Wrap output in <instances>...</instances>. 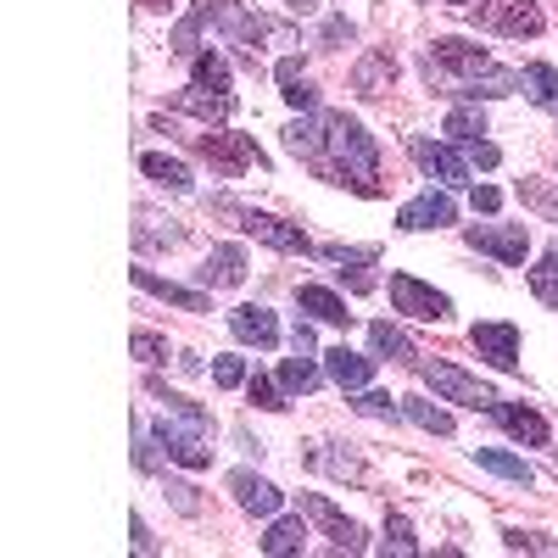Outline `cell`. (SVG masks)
<instances>
[{
    "mask_svg": "<svg viewBox=\"0 0 558 558\" xmlns=\"http://www.w3.org/2000/svg\"><path fill=\"white\" fill-rule=\"evenodd\" d=\"M324 470H330V475H341V481H363V475H368L357 452H324Z\"/></svg>",
    "mask_w": 558,
    "mask_h": 558,
    "instance_id": "cell-39",
    "label": "cell"
},
{
    "mask_svg": "<svg viewBox=\"0 0 558 558\" xmlns=\"http://www.w3.org/2000/svg\"><path fill=\"white\" fill-rule=\"evenodd\" d=\"M241 380H246V357H218V363H213V386L235 391Z\"/></svg>",
    "mask_w": 558,
    "mask_h": 558,
    "instance_id": "cell-40",
    "label": "cell"
},
{
    "mask_svg": "<svg viewBox=\"0 0 558 558\" xmlns=\"http://www.w3.org/2000/svg\"><path fill=\"white\" fill-rule=\"evenodd\" d=\"M324 45H352V23L347 17H330V23H324Z\"/></svg>",
    "mask_w": 558,
    "mask_h": 558,
    "instance_id": "cell-46",
    "label": "cell"
},
{
    "mask_svg": "<svg viewBox=\"0 0 558 558\" xmlns=\"http://www.w3.org/2000/svg\"><path fill=\"white\" fill-rule=\"evenodd\" d=\"M402 413L413 418L418 430H430V436H452V413H447V408H436V402H425V397H402Z\"/></svg>",
    "mask_w": 558,
    "mask_h": 558,
    "instance_id": "cell-28",
    "label": "cell"
},
{
    "mask_svg": "<svg viewBox=\"0 0 558 558\" xmlns=\"http://www.w3.org/2000/svg\"><path fill=\"white\" fill-rule=\"evenodd\" d=\"M463 146H470V162H481V168H497V162H502V151L492 146L486 134H481V140H463Z\"/></svg>",
    "mask_w": 558,
    "mask_h": 558,
    "instance_id": "cell-44",
    "label": "cell"
},
{
    "mask_svg": "<svg viewBox=\"0 0 558 558\" xmlns=\"http://www.w3.org/2000/svg\"><path fill=\"white\" fill-rule=\"evenodd\" d=\"M492 413H497V425H502L508 436H520L525 447H547V441H553L547 418H542L536 408H520V402H492Z\"/></svg>",
    "mask_w": 558,
    "mask_h": 558,
    "instance_id": "cell-17",
    "label": "cell"
},
{
    "mask_svg": "<svg viewBox=\"0 0 558 558\" xmlns=\"http://www.w3.org/2000/svg\"><path fill=\"white\" fill-rule=\"evenodd\" d=\"M391 84H397V57H391V51H368V57L352 68V89H357V96H368V101L386 96Z\"/></svg>",
    "mask_w": 558,
    "mask_h": 558,
    "instance_id": "cell-18",
    "label": "cell"
},
{
    "mask_svg": "<svg viewBox=\"0 0 558 558\" xmlns=\"http://www.w3.org/2000/svg\"><path fill=\"white\" fill-rule=\"evenodd\" d=\"M274 84H279V96H286V107H296V112H313L318 107V89H313V78L302 73L296 57H279L274 62Z\"/></svg>",
    "mask_w": 558,
    "mask_h": 558,
    "instance_id": "cell-19",
    "label": "cell"
},
{
    "mask_svg": "<svg viewBox=\"0 0 558 558\" xmlns=\"http://www.w3.org/2000/svg\"><path fill=\"white\" fill-rule=\"evenodd\" d=\"M447 223H458V202L447 191H418L397 213V229H408V235H418V229H447Z\"/></svg>",
    "mask_w": 558,
    "mask_h": 558,
    "instance_id": "cell-11",
    "label": "cell"
},
{
    "mask_svg": "<svg viewBox=\"0 0 558 558\" xmlns=\"http://www.w3.org/2000/svg\"><path fill=\"white\" fill-rule=\"evenodd\" d=\"M447 134L452 140H481L486 134V112L481 107H452L447 112Z\"/></svg>",
    "mask_w": 558,
    "mask_h": 558,
    "instance_id": "cell-34",
    "label": "cell"
},
{
    "mask_svg": "<svg viewBox=\"0 0 558 558\" xmlns=\"http://www.w3.org/2000/svg\"><path fill=\"white\" fill-rule=\"evenodd\" d=\"M291 12H318V0H286Z\"/></svg>",
    "mask_w": 558,
    "mask_h": 558,
    "instance_id": "cell-49",
    "label": "cell"
},
{
    "mask_svg": "<svg viewBox=\"0 0 558 558\" xmlns=\"http://www.w3.org/2000/svg\"><path fill=\"white\" fill-rule=\"evenodd\" d=\"M531 296L536 302H547V307H558V241L547 246V257L531 268Z\"/></svg>",
    "mask_w": 558,
    "mask_h": 558,
    "instance_id": "cell-31",
    "label": "cell"
},
{
    "mask_svg": "<svg viewBox=\"0 0 558 558\" xmlns=\"http://www.w3.org/2000/svg\"><path fill=\"white\" fill-rule=\"evenodd\" d=\"M129 352H134L140 363H168V341L151 336V330H134V336H129Z\"/></svg>",
    "mask_w": 558,
    "mask_h": 558,
    "instance_id": "cell-37",
    "label": "cell"
},
{
    "mask_svg": "<svg viewBox=\"0 0 558 558\" xmlns=\"http://www.w3.org/2000/svg\"><path fill=\"white\" fill-rule=\"evenodd\" d=\"M553 112H558V101H553Z\"/></svg>",
    "mask_w": 558,
    "mask_h": 558,
    "instance_id": "cell-52",
    "label": "cell"
},
{
    "mask_svg": "<svg viewBox=\"0 0 558 558\" xmlns=\"http://www.w3.org/2000/svg\"><path fill=\"white\" fill-rule=\"evenodd\" d=\"M470 341H475V352H481L486 363L520 368V330H514V324H475Z\"/></svg>",
    "mask_w": 558,
    "mask_h": 558,
    "instance_id": "cell-14",
    "label": "cell"
},
{
    "mask_svg": "<svg viewBox=\"0 0 558 558\" xmlns=\"http://www.w3.org/2000/svg\"><path fill=\"white\" fill-rule=\"evenodd\" d=\"M162 497L179 508V514H191V520L202 514V497H196V486H184V481H168V492H162Z\"/></svg>",
    "mask_w": 558,
    "mask_h": 558,
    "instance_id": "cell-41",
    "label": "cell"
},
{
    "mask_svg": "<svg viewBox=\"0 0 558 558\" xmlns=\"http://www.w3.org/2000/svg\"><path fill=\"white\" fill-rule=\"evenodd\" d=\"M302 542H307V525L302 520H274L268 536H263V553L268 558H286V553H302Z\"/></svg>",
    "mask_w": 558,
    "mask_h": 558,
    "instance_id": "cell-30",
    "label": "cell"
},
{
    "mask_svg": "<svg viewBox=\"0 0 558 558\" xmlns=\"http://www.w3.org/2000/svg\"><path fill=\"white\" fill-rule=\"evenodd\" d=\"M502 542L514 547V553H558V547H553V542H542L536 531H502Z\"/></svg>",
    "mask_w": 558,
    "mask_h": 558,
    "instance_id": "cell-43",
    "label": "cell"
},
{
    "mask_svg": "<svg viewBox=\"0 0 558 558\" xmlns=\"http://www.w3.org/2000/svg\"><path fill=\"white\" fill-rule=\"evenodd\" d=\"M418 375H425V386L441 397V402H458V408H481V413H492V402H497V391L492 386H481V380H470L463 368H452V363H418Z\"/></svg>",
    "mask_w": 558,
    "mask_h": 558,
    "instance_id": "cell-7",
    "label": "cell"
},
{
    "mask_svg": "<svg viewBox=\"0 0 558 558\" xmlns=\"http://www.w3.org/2000/svg\"><path fill=\"white\" fill-rule=\"evenodd\" d=\"M279 386H286V391H296V397L318 391V368H313V357H307V352H296L286 368H279Z\"/></svg>",
    "mask_w": 558,
    "mask_h": 558,
    "instance_id": "cell-32",
    "label": "cell"
},
{
    "mask_svg": "<svg viewBox=\"0 0 558 558\" xmlns=\"http://www.w3.org/2000/svg\"><path fill=\"white\" fill-rule=\"evenodd\" d=\"M191 84H196V89H218V96H235V89H229V62H223L218 51H196Z\"/></svg>",
    "mask_w": 558,
    "mask_h": 558,
    "instance_id": "cell-27",
    "label": "cell"
},
{
    "mask_svg": "<svg viewBox=\"0 0 558 558\" xmlns=\"http://www.w3.org/2000/svg\"><path fill=\"white\" fill-rule=\"evenodd\" d=\"M134 286L151 291V296H162V302H173V307H184V313H207V296H202V291H184V286H173V279H162V274H151V268H134Z\"/></svg>",
    "mask_w": 558,
    "mask_h": 558,
    "instance_id": "cell-22",
    "label": "cell"
},
{
    "mask_svg": "<svg viewBox=\"0 0 558 558\" xmlns=\"http://www.w3.org/2000/svg\"><path fill=\"white\" fill-rule=\"evenodd\" d=\"M302 508L324 525V536L336 542V553H363V525H357V520H347L336 502H324V497H313V492H307V497H302Z\"/></svg>",
    "mask_w": 558,
    "mask_h": 558,
    "instance_id": "cell-12",
    "label": "cell"
},
{
    "mask_svg": "<svg viewBox=\"0 0 558 558\" xmlns=\"http://www.w3.org/2000/svg\"><path fill=\"white\" fill-rule=\"evenodd\" d=\"M246 279V252L241 246H213L207 263H202V286L207 291H229V286H241Z\"/></svg>",
    "mask_w": 558,
    "mask_h": 558,
    "instance_id": "cell-20",
    "label": "cell"
},
{
    "mask_svg": "<svg viewBox=\"0 0 558 558\" xmlns=\"http://www.w3.org/2000/svg\"><path fill=\"white\" fill-rule=\"evenodd\" d=\"M470 17H475L481 28L514 34V39H536V34H542V23H547L536 0H475Z\"/></svg>",
    "mask_w": 558,
    "mask_h": 558,
    "instance_id": "cell-6",
    "label": "cell"
},
{
    "mask_svg": "<svg viewBox=\"0 0 558 558\" xmlns=\"http://www.w3.org/2000/svg\"><path fill=\"white\" fill-rule=\"evenodd\" d=\"M173 107H179V112H196V118H207V123H223L229 112H235V96H218V89H196V84H191V96H179Z\"/></svg>",
    "mask_w": 558,
    "mask_h": 558,
    "instance_id": "cell-25",
    "label": "cell"
},
{
    "mask_svg": "<svg viewBox=\"0 0 558 558\" xmlns=\"http://www.w3.org/2000/svg\"><path fill=\"white\" fill-rule=\"evenodd\" d=\"M324 368H330V380H336L341 391H363L368 380H375V357H363V352H352L347 341H341V347H330V352H324Z\"/></svg>",
    "mask_w": 558,
    "mask_h": 558,
    "instance_id": "cell-16",
    "label": "cell"
},
{
    "mask_svg": "<svg viewBox=\"0 0 558 558\" xmlns=\"http://www.w3.org/2000/svg\"><path fill=\"white\" fill-rule=\"evenodd\" d=\"M425 73H430V84L441 78L447 96H470V101H497V96L525 89V73L497 68L470 39H430L425 45Z\"/></svg>",
    "mask_w": 558,
    "mask_h": 558,
    "instance_id": "cell-1",
    "label": "cell"
},
{
    "mask_svg": "<svg viewBox=\"0 0 558 558\" xmlns=\"http://www.w3.org/2000/svg\"><path fill=\"white\" fill-rule=\"evenodd\" d=\"M386 547H391V553H402V558H413V553H418L408 514H386Z\"/></svg>",
    "mask_w": 558,
    "mask_h": 558,
    "instance_id": "cell-36",
    "label": "cell"
},
{
    "mask_svg": "<svg viewBox=\"0 0 558 558\" xmlns=\"http://www.w3.org/2000/svg\"><path fill=\"white\" fill-rule=\"evenodd\" d=\"M129 531H134V553H157V536L146 531V520H140V514L129 520Z\"/></svg>",
    "mask_w": 558,
    "mask_h": 558,
    "instance_id": "cell-47",
    "label": "cell"
},
{
    "mask_svg": "<svg viewBox=\"0 0 558 558\" xmlns=\"http://www.w3.org/2000/svg\"><path fill=\"white\" fill-rule=\"evenodd\" d=\"M246 391H252V402H257V408H268V413L286 408V397H279V386H274L268 375H252V386H246Z\"/></svg>",
    "mask_w": 558,
    "mask_h": 558,
    "instance_id": "cell-42",
    "label": "cell"
},
{
    "mask_svg": "<svg viewBox=\"0 0 558 558\" xmlns=\"http://www.w3.org/2000/svg\"><path fill=\"white\" fill-rule=\"evenodd\" d=\"M520 202H525V207H536V213H547V218H558V196L547 191L542 179H520Z\"/></svg>",
    "mask_w": 558,
    "mask_h": 558,
    "instance_id": "cell-38",
    "label": "cell"
},
{
    "mask_svg": "<svg viewBox=\"0 0 558 558\" xmlns=\"http://www.w3.org/2000/svg\"><path fill=\"white\" fill-rule=\"evenodd\" d=\"M191 146L218 168V173H229V179H235V173H246V168H268V157L252 146V134H235V129H213V134H196L191 140Z\"/></svg>",
    "mask_w": 558,
    "mask_h": 558,
    "instance_id": "cell-5",
    "label": "cell"
},
{
    "mask_svg": "<svg viewBox=\"0 0 558 558\" xmlns=\"http://www.w3.org/2000/svg\"><path fill=\"white\" fill-rule=\"evenodd\" d=\"M229 330H235L246 347H279V318L268 307H235L229 313Z\"/></svg>",
    "mask_w": 558,
    "mask_h": 558,
    "instance_id": "cell-21",
    "label": "cell"
},
{
    "mask_svg": "<svg viewBox=\"0 0 558 558\" xmlns=\"http://www.w3.org/2000/svg\"><path fill=\"white\" fill-rule=\"evenodd\" d=\"M291 347L313 357V324H296V330H291Z\"/></svg>",
    "mask_w": 558,
    "mask_h": 558,
    "instance_id": "cell-48",
    "label": "cell"
},
{
    "mask_svg": "<svg viewBox=\"0 0 558 558\" xmlns=\"http://www.w3.org/2000/svg\"><path fill=\"white\" fill-rule=\"evenodd\" d=\"M318 179L352 184L357 196H380V146L357 118L347 112H324V162Z\"/></svg>",
    "mask_w": 558,
    "mask_h": 558,
    "instance_id": "cell-2",
    "label": "cell"
},
{
    "mask_svg": "<svg viewBox=\"0 0 558 558\" xmlns=\"http://www.w3.org/2000/svg\"><path fill=\"white\" fill-rule=\"evenodd\" d=\"M296 307H302V313H313L318 324H352L347 302H341L330 286H296Z\"/></svg>",
    "mask_w": 558,
    "mask_h": 558,
    "instance_id": "cell-23",
    "label": "cell"
},
{
    "mask_svg": "<svg viewBox=\"0 0 558 558\" xmlns=\"http://www.w3.org/2000/svg\"><path fill=\"white\" fill-rule=\"evenodd\" d=\"M447 7H458V12H470V7H475V0H447Z\"/></svg>",
    "mask_w": 558,
    "mask_h": 558,
    "instance_id": "cell-51",
    "label": "cell"
},
{
    "mask_svg": "<svg viewBox=\"0 0 558 558\" xmlns=\"http://www.w3.org/2000/svg\"><path fill=\"white\" fill-rule=\"evenodd\" d=\"M151 397L162 402V418H157L151 441L173 463H184V470H207V463H213V413L202 402H191V397L157 386V380H151Z\"/></svg>",
    "mask_w": 558,
    "mask_h": 558,
    "instance_id": "cell-3",
    "label": "cell"
},
{
    "mask_svg": "<svg viewBox=\"0 0 558 558\" xmlns=\"http://www.w3.org/2000/svg\"><path fill=\"white\" fill-rule=\"evenodd\" d=\"M218 213H229V218H235L241 229H246V235H257L263 246H274V252H291V257H313L318 246L302 235V229L296 223H286V218H274V213H257V207H241V202H229V196H218L213 202Z\"/></svg>",
    "mask_w": 558,
    "mask_h": 558,
    "instance_id": "cell-4",
    "label": "cell"
},
{
    "mask_svg": "<svg viewBox=\"0 0 558 558\" xmlns=\"http://www.w3.org/2000/svg\"><path fill=\"white\" fill-rule=\"evenodd\" d=\"M525 96H531L536 107H553V101H558V73H553L547 62H531V68H525Z\"/></svg>",
    "mask_w": 558,
    "mask_h": 558,
    "instance_id": "cell-33",
    "label": "cell"
},
{
    "mask_svg": "<svg viewBox=\"0 0 558 558\" xmlns=\"http://www.w3.org/2000/svg\"><path fill=\"white\" fill-rule=\"evenodd\" d=\"M368 341H375V352H380V357H391V363H418V347L397 330V324H386V318L368 324Z\"/></svg>",
    "mask_w": 558,
    "mask_h": 558,
    "instance_id": "cell-24",
    "label": "cell"
},
{
    "mask_svg": "<svg viewBox=\"0 0 558 558\" xmlns=\"http://www.w3.org/2000/svg\"><path fill=\"white\" fill-rule=\"evenodd\" d=\"M408 151H413V162L425 168L430 179L452 184V191H458V184H470V162H463L458 151H447L441 140H430V134H413V140H408Z\"/></svg>",
    "mask_w": 558,
    "mask_h": 558,
    "instance_id": "cell-9",
    "label": "cell"
},
{
    "mask_svg": "<svg viewBox=\"0 0 558 558\" xmlns=\"http://www.w3.org/2000/svg\"><path fill=\"white\" fill-rule=\"evenodd\" d=\"M475 463H481V470H492V475H502V481H514V486H531V470H525V458H514V452H497V447H475Z\"/></svg>",
    "mask_w": 558,
    "mask_h": 558,
    "instance_id": "cell-29",
    "label": "cell"
},
{
    "mask_svg": "<svg viewBox=\"0 0 558 558\" xmlns=\"http://www.w3.org/2000/svg\"><path fill=\"white\" fill-rule=\"evenodd\" d=\"M470 202H475V213H497V207H502V191H492V184H475Z\"/></svg>",
    "mask_w": 558,
    "mask_h": 558,
    "instance_id": "cell-45",
    "label": "cell"
},
{
    "mask_svg": "<svg viewBox=\"0 0 558 558\" xmlns=\"http://www.w3.org/2000/svg\"><path fill=\"white\" fill-rule=\"evenodd\" d=\"M463 241H470L475 252H492V257H497V263H508V268H520V263H525V252H531V235H525V223H508V229L475 223V229H470V235H463Z\"/></svg>",
    "mask_w": 558,
    "mask_h": 558,
    "instance_id": "cell-10",
    "label": "cell"
},
{
    "mask_svg": "<svg viewBox=\"0 0 558 558\" xmlns=\"http://www.w3.org/2000/svg\"><path fill=\"white\" fill-rule=\"evenodd\" d=\"M140 168H146V179H157V184H168V191H191V168H184L179 157H162V151H146L140 157Z\"/></svg>",
    "mask_w": 558,
    "mask_h": 558,
    "instance_id": "cell-26",
    "label": "cell"
},
{
    "mask_svg": "<svg viewBox=\"0 0 558 558\" xmlns=\"http://www.w3.org/2000/svg\"><path fill=\"white\" fill-rule=\"evenodd\" d=\"M229 492H235V502L246 508V514H257V520H274L279 502H286V492H279L274 481H263V475H252V470L229 475Z\"/></svg>",
    "mask_w": 558,
    "mask_h": 558,
    "instance_id": "cell-13",
    "label": "cell"
},
{
    "mask_svg": "<svg viewBox=\"0 0 558 558\" xmlns=\"http://www.w3.org/2000/svg\"><path fill=\"white\" fill-rule=\"evenodd\" d=\"M357 413H368V418H397L402 413V397H386V391H357V402H352Z\"/></svg>",
    "mask_w": 558,
    "mask_h": 558,
    "instance_id": "cell-35",
    "label": "cell"
},
{
    "mask_svg": "<svg viewBox=\"0 0 558 558\" xmlns=\"http://www.w3.org/2000/svg\"><path fill=\"white\" fill-rule=\"evenodd\" d=\"M140 7H151V12H168V7H173V0H140Z\"/></svg>",
    "mask_w": 558,
    "mask_h": 558,
    "instance_id": "cell-50",
    "label": "cell"
},
{
    "mask_svg": "<svg viewBox=\"0 0 558 558\" xmlns=\"http://www.w3.org/2000/svg\"><path fill=\"white\" fill-rule=\"evenodd\" d=\"M318 257H330V263H341L336 274L347 279V286H352L357 296H363L368 286H375V274H368V263L380 257L375 246H341V241H330V246H318Z\"/></svg>",
    "mask_w": 558,
    "mask_h": 558,
    "instance_id": "cell-15",
    "label": "cell"
},
{
    "mask_svg": "<svg viewBox=\"0 0 558 558\" xmlns=\"http://www.w3.org/2000/svg\"><path fill=\"white\" fill-rule=\"evenodd\" d=\"M391 307L418 318V324H447L452 318V302L436 286H425V279H413V274H391Z\"/></svg>",
    "mask_w": 558,
    "mask_h": 558,
    "instance_id": "cell-8",
    "label": "cell"
}]
</instances>
